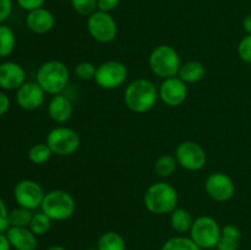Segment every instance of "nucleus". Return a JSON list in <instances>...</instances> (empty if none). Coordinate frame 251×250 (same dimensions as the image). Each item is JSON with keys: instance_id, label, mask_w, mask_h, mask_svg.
<instances>
[{"instance_id": "4468645a", "label": "nucleus", "mask_w": 251, "mask_h": 250, "mask_svg": "<svg viewBox=\"0 0 251 250\" xmlns=\"http://www.w3.org/2000/svg\"><path fill=\"white\" fill-rule=\"evenodd\" d=\"M46 100V92L38 85L37 81L25 82L16 91V103L24 110H36L43 105Z\"/></svg>"}, {"instance_id": "ea45409f", "label": "nucleus", "mask_w": 251, "mask_h": 250, "mask_svg": "<svg viewBox=\"0 0 251 250\" xmlns=\"http://www.w3.org/2000/svg\"><path fill=\"white\" fill-rule=\"evenodd\" d=\"M61 1H68V0H61Z\"/></svg>"}, {"instance_id": "7c9ffc66", "label": "nucleus", "mask_w": 251, "mask_h": 250, "mask_svg": "<svg viewBox=\"0 0 251 250\" xmlns=\"http://www.w3.org/2000/svg\"><path fill=\"white\" fill-rule=\"evenodd\" d=\"M238 55L244 63L251 64V34H247L238 44Z\"/></svg>"}, {"instance_id": "2eb2a0df", "label": "nucleus", "mask_w": 251, "mask_h": 250, "mask_svg": "<svg viewBox=\"0 0 251 250\" xmlns=\"http://www.w3.org/2000/svg\"><path fill=\"white\" fill-rule=\"evenodd\" d=\"M26 82V71L15 61L0 64V88L5 91H17Z\"/></svg>"}, {"instance_id": "cd10ccee", "label": "nucleus", "mask_w": 251, "mask_h": 250, "mask_svg": "<svg viewBox=\"0 0 251 250\" xmlns=\"http://www.w3.org/2000/svg\"><path fill=\"white\" fill-rule=\"evenodd\" d=\"M32 217H33V213H32L31 210L19 206L15 210L10 211V227H28Z\"/></svg>"}, {"instance_id": "e433bc0d", "label": "nucleus", "mask_w": 251, "mask_h": 250, "mask_svg": "<svg viewBox=\"0 0 251 250\" xmlns=\"http://www.w3.org/2000/svg\"><path fill=\"white\" fill-rule=\"evenodd\" d=\"M0 250H11V244L5 233H0Z\"/></svg>"}, {"instance_id": "c9c22d12", "label": "nucleus", "mask_w": 251, "mask_h": 250, "mask_svg": "<svg viewBox=\"0 0 251 250\" xmlns=\"http://www.w3.org/2000/svg\"><path fill=\"white\" fill-rule=\"evenodd\" d=\"M10 98L6 93L0 92V117L4 115L10 109Z\"/></svg>"}, {"instance_id": "ddd939ff", "label": "nucleus", "mask_w": 251, "mask_h": 250, "mask_svg": "<svg viewBox=\"0 0 251 250\" xmlns=\"http://www.w3.org/2000/svg\"><path fill=\"white\" fill-rule=\"evenodd\" d=\"M188 83L179 76L166 78L162 81L158 90V97L168 107H179L188 98Z\"/></svg>"}, {"instance_id": "1a4fd4ad", "label": "nucleus", "mask_w": 251, "mask_h": 250, "mask_svg": "<svg viewBox=\"0 0 251 250\" xmlns=\"http://www.w3.org/2000/svg\"><path fill=\"white\" fill-rule=\"evenodd\" d=\"M127 78V68L118 60H108L97 66L95 81L100 88L115 90L125 83Z\"/></svg>"}, {"instance_id": "412c9836", "label": "nucleus", "mask_w": 251, "mask_h": 250, "mask_svg": "<svg viewBox=\"0 0 251 250\" xmlns=\"http://www.w3.org/2000/svg\"><path fill=\"white\" fill-rule=\"evenodd\" d=\"M194 217L188 210L181 207H176L169 217V223L174 232L179 234H184L186 232H190V228L193 225Z\"/></svg>"}, {"instance_id": "a878e982", "label": "nucleus", "mask_w": 251, "mask_h": 250, "mask_svg": "<svg viewBox=\"0 0 251 250\" xmlns=\"http://www.w3.org/2000/svg\"><path fill=\"white\" fill-rule=\"evenodd\" d=\"M51 222H53V221H51L46 213L39 211V212L33 213V217H32L28 228L37 235V237H39V235L47 234V233L50 230Z\"/></svg>"}, {"instance_id": "bb28decb", "label": "nucleus", "mask_w": 251, "mask_h": 250, "mask_svg": "<svg viewBox=\"0 0 251 250\" xmlns=\"http://www.w3.org/2000/svg\"><path fill=\"white\" fill-rule=\"evenodd\" d=\"M51 156H53V152L46 142L33 145L28 151V159L37 166L47 163L51 158Z\"/></svg>"}, {"instance_id": "a211bd4d", "label": "nucleus", "mask_w": 251, "mask_h": 250, "mask_svg": "<svg viewBox=\"0 0 251 250\" xmlns=\"http://www.w3.org/2000/svg\"><path fill=\"white\" fill-rule=\"evenodd\" d=\"M74 105L66 96L59 95L51 96L48 103V115L53 122L58 124H64L73 117Z\"/></svg>"}, {"instance_id": "39448f33", "label": "nucleus", "mask_w": 251, "mask_h": 250, "mask_svg": "<svg viewBox=\"0 0 251 250\" xmlns=\"http://www.w3.org/2000/svg\"><path fill=\"white\" fill-rule=\"evenodd\" d=\"M76 202L74 196L70 193L61 189L46 193L43 202L41 205V211L46 213L51 221H66L75 213Z\"/></svg>"}, {"instance_id": "9d476101", "label": "nucleus", "mask_w": 251, "mask_h": 250, "mask_svg": "<svg viewBox=\"0 0 251 250\" xmlns=\"http://www.w3.org/2000/svg\"><path fill=\"white\" fill-rule=\"evenodd\" d=\"M176 159L181 168L189 172H198L205 167L207 154L201 145L195 141H183L176 146Z\"/></svg>"}, {"instance_id": "9b49d317", "label": "nucleus", "mask_w": 251, "mask_h": 250, "mask_svg": "<svg viewBox=\"0 0 251 250\" xmlns=\"http://www.w3.org/2000/svg\"><path fill=\"white\" fill-rule=\"evenodd\" d=\"M46 193L39 183L32 179L20 180L14 188V199L20 207L33 211L41 208Z\"/></svg>"}, {"instance_id": "f8f14e48", "label": "nucleus", "mask_w": 251, "mask_h": 250, "mask_svg": "<svg viewBox=\"0 0 251 250\" xmlns=\"http://www.w3.org/2000/svg\"><path fill=\"white\" fill-rule=\"evenodd\" d=\"M205 191L213 201L226 202L235 194L234 180L228 174L215 172L207 176L205 181Z\"/></svg>"}, {"instance_id": "c756f323", "label": "nucleus", "mask_w": 251, "mask_h": 250, "mask_svg": "<svg viewBox=\"0 0 251 250\" xmlns=\"http://www.w3.org/2000/svg\"><path fill=\"white\" fill-rule=\"evenodd\" d=\"M73 9L82 16H91L98 10L97 0H70Z\"/></svg>"}, {"instance_id": "473e14b6", "label": "nucleus", "mask_w": 251, "mask_h": 250, "mask_svg": "<svg viewBox=\"0 0 251 250\" xmlns=\"http://www.w3.org/2000/svg\"><path fill=\"white\" fill-rule=\"evenodd\" d=\"M16 2L19 4V6L21 7V9L26 10L27 12H29L32 11V10L43 7L46 0H16Z\"/></svg>"}, {"instance_id": "393cba45", "label": "nucleus", "mask_w": 251, "mask_h": 250, "mask_svg": "<svg viewBox=\"0 0 251 250\" xmlns=\"http://www.w3.org/2000/svg\"><path fill=\"white\" fill-rule=\"evenodd\" d=\"M161 250H201L198 245L195 244L190 237H183V235H178V237L169 238L163 245H162Z\"/></svg>"}, {"instance_id": "aec40b11", "label": "nucleus", "mask_w": 251, "mask_h": 250, "mask_svg": "<svg viewBox=\"0 0 251 250\" xmlns=\"http://www.w3.org/2000/svg\"><path fill=\"white\" fill-rule=\"evenodd\" d=\"M206 68L201 61L189 60L181 64L178 76L185 83H198L205 77Z\"/></svg>"}, {"instance_id": "0eeeda50", "label": "nucleus", "mask_w": 251, "mask_h": 250, "mask_svg": "<svg viewBox=\"0 0 251 250\" xmlns=\"http://www.w3.org/2000/svg\"><path fill=\"white\" fill-rule=\"evenodd\" d=\"M221 229L217 221L211 216H199L190 228V238L200 249H212L217 245L221 235Z\"/></svg>"}, {"instance_id": "c85d7f7f", "label": "nucleus", "mask_w": 251, "mask_h": 250, "mask_svg": "<svg viewBox=\"0 0 251 250\" xmlns=\"http://www.w3.org/2000/svg\"><path fill=\"white\" fill-rule=\"evenodd\" d=\"M96 71H97V66L92 64L91 61H81L75 66V76L82 81H91L95 80Z\"/></svg>"}, {"instance_id": "58836bf2", "label": "nucleus", "mask_w": 251, "mask_h": 250, "mask_svg": "<svg viewBox=\"0 0 251 250\" xmlns=\"http://www.w3.org/2000/svg\"><path fill=\"white\" fill-rule=\"evenodd\" d=\"M46 250H66V249L64 247H61V245H51V247L47 248Z\"/></svg>"}, {"instance_id": "72a5a7b5", "label": "nucleus", "mask_w": 251, "mask_h": 250, "mask_svg": "<svg viewBox=\"0 0 251 250\" xmlns=\"http://www.w3.org/2000/svg\"><path fill=\"white\" fill-rule=\"evenodd\" d=\"M120 0H97V7L100 11L112 12L119 6Z\"/></svg>"}, {"instance_id": "b1692460", "label": "nucleus", "mask_w": 251, "mask_h": 250, "mask_svg": "<svg viewBox=\"0 0 251 250\" xmlns=\"http://www.w3.org/2000/svg\"><path fill=\"white\" fill-rule=\"evenodd\" d=\"M178 162L173 154H162L154 162V172L159 178H169L176 172Z\"/></svg>"}, {"instance_id": "6e6552de", "label": "nucleus", "mask_w": 251, "mask_h": 250, "mask_svg": "<svg viewBox=\"0 0 251 250\" xmlns=\"http://www.w3.org/2000/svg\"><path fill=\"white\" fill-rule=\"evenodd\" d=\"M87 31L98 43H110L114 41L118 34L117 21L109 12L97 10L95 14L88 16Z\"/></svg>"}, {"instance_id": "f3484780", "label": "nucleus", "mask_w": 251, "mask_h": 250, "mask_svg": "<svg viewBox=\"0 0 251 250\" xmlns=\"http://www.w3.org/2000/svg\"><path fill=\"white\" fill-rule=\"evenodd\" d=\"M5 234L15 250H36L38 247L37 235L28 227H10Z\"/></svg>"}, {"instance_id": "dca6fc26", "label": "nucleus", "mask_w": 251, "mask_h": 250, "mask_svg": "<svg viewBox=\"0 0 251 250\" xmlns=\"http://www.w3.org/2000/svg\"><path fill=\"white\" fill-rule=\"evenodd\" d=\"M55 25V17L50 10L46 7L32 10L26 16V26L36 34H46L53 29Z\"/></svg>"}, {"instance_id": "6ab92c4d", "label": "nucleus", "mask_w": 251, "mask_h": 250, "mask_svg": "<svg viewBox=\"0 0 251 250\" xmlns=\"http://www.w3.org/2000/svg\"><path fill=\"white\" fill-rule=\"evenodd\" d=\"M242 232L234 225H226L221 229L220 239H218L217 250H238L239 249Z\"/></svg>"}, {"instance_id": "4c0bfd02", "label": "nucleus", "mask_w": 251, "mask_h": 250, "mask_svg": "<svg viewBox=\"0 0 251 250\" xmlns=\"http://www.w3.org/2000/svg\"><path fill=\"white\" fill-rule=\"evenodd\" d=\"M243 28L247 32V34H251V14L247 15L243 20Z\"/></svg>"}, {"instance_id": "4be33fe9", "label": "nucleus", "mask_w": 251, "mask_h": 250, "mask_svg": "<svg viewBox=\"0 0 251 250\" xmlns=\"http://www.w3.org/2000/svg\"><path fill=\"white\" fill-rule=\"evenodd\" d=\"M16 47V36L11 27L0 25V58H7L12 54Z\"/></svg>"}, {"instance_id": "423d86ee", "label": "nucleus", "mask_w": 251, "mask_h": 250, "mask_svg": "<svg viewBox=\"0 0 251 250\" xmlns=\"http://www.w3.org/2000/svg\"><path fill=\"white\" fill-rule=\"evenodd\" d=\"M46 144L53 154L65 157L71 156L80 149L81 140L77 132L68 126H56L48 132Z\"/></svg>"}, {"instance_id": "f257e3e1", "label": "nucleus", "mask_w": 251, "mask_h": 250, "mask_svg": "<svg viewBox=\"0 0 251 250\" xmlns=\"http://www.w3.org/2000/svg\"><path fill=\"white\" fill-rule=\"evenodd\" d=\"M157 100L158 90L149 78H136L124 91L125 105L135 113L150 112L156 105Z\"/></svg>"}, {"instance_id": "2f4dec72", "label": "nucleus", "mask_w": 251, "mask_h": 250, "mask_svg": "<svg viewBox=\"0 0 251 250\" xmlns=\"http://www.w3.org/2000/svg\"><path fill=\"white\" fill-rule=\"evenodd\" d=\"M9 213L7 206L5 201L0 198V233H6V230L10 228Z\"/></svg>"}, {"instance_id": "f03ea898", "label": "nucleus", "mask_w": 251, "mask_h": 250, "mask_svg": "<svg viewBox=\"0 0 251 250\" xmlns=\"http://www.w3.org/2000/svg\"><path fill=\"white\" fill-rule=\"evenodd\" d=\"M179 195L176 189L167 181H157L147 188L144 203L147 211L153 215H171L178 207Z\"/></svg>"}, {"instance_id": "5701e85b", "label": "nucleus", "mask_w": 251, "mask_h": 250, "mask_svg": "<svg viewBox=\"0 0 251 250\" xmlns=\"http://www.w3.org/2000/svg\"><path fill=\"white\" fill-rule=\"evenodd\" d=\"M98 250H126L125 240L119 233L105 232L100 237L97 243Z\"/></svg>"}, {"instance_id": "f704fd0d", "label": "nucleus", "mask_w": 251, "mask_h": 250, "mask_svg": "<svg viewBox=\"0 0 251 250\" xmlns=\"http://www.w3.org/2000/svg\"><path fill=\"white\" fill-rule=\"evenodd\" d=\"M12 12V0H0V25L6 21Z\"/></svg>"}, {"instance_id": "7ed1b4c3", "label": "nucleus", "mask_w": 251, "mask_h": 250, "mask_svg": "<svg viewBox=\"0 0 251 250\" xmlns=\"http://www.w3.org/2000/svg\"><path fill=\"white\" fill-rule=\"evenodd\" d=\"M70 80V71L60 60H48L38 68L36 81L48 95L55 96L63 92Z\"/></svg>"}, {"instance_id": "20e7f679", "label": "nucleus", "mask_w": 251, "mask_h": 250, "mask_svg": "<svg viewBox=\"0 0 251 250\" xmlns=\"http://www.w3.org/2000/svg\"><path fill=\"white\" fill-rule=\"evenodd\" d=\"M149 66L153 75L166 80L178 76L181 60L179 53L173 47L168 44H161L152 49L149 56Z\"/></svg>"}]
</instances>
